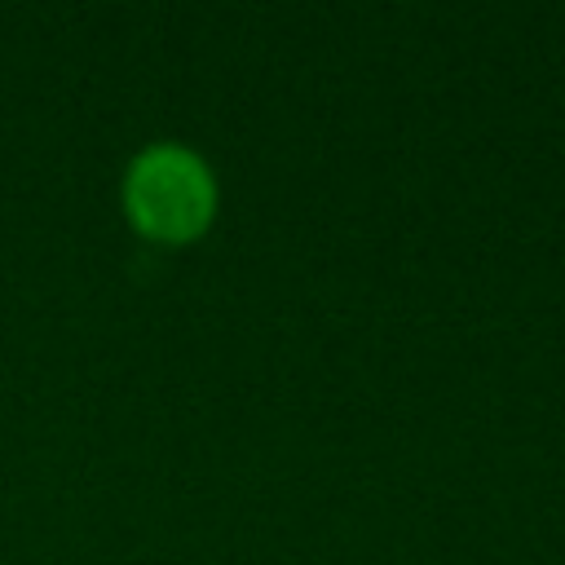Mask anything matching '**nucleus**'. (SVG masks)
I'll list each match as a JSON object with an SVG mask.
<instances>
[{
  "mask_svg": "<svg viewBox=\"0 0 565 565\" xmlns=\"http://www.w3.org/2000/svg\"><path fill=\"white\" fill-rule=\"evenodd\" d=\"M119 203L137 238L154 247H190L212 230L221 185L199 150L181 141H150L128 159Z\"/></svg>",
  "mask_w": 565,
  "mask_h": 565,
  "instance_id": "obj_1",
  "label": "nucleus"
}]
</instances>
